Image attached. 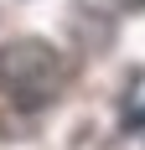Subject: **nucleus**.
I'll list each match as a JSON object with an SVG mask.
<instances>
[{
    "mask_svg": "<svg viewBox=\"0 0 145 150\" xmlns=\"http://www.w3.org/2000/svg\"><path fill=\"white\" fill-rule=\"evenodd\" d=\"M140 5L145 0H83V11H93V16H130Z\"/></svg>",
    "mask_w": 145,
    "mask_h": 150,
    "instance_id": "f03ea898",
    "label": "nucleus"
},
{
    "mask_svg": "<svg viewBox=\"0 0 145 150\" xmlns=\"http://www.w3.org/2000/svg\"><path fill=\"white\" fill-rule=\"evenodd\" d=\"M0 93L16 109H47L62 93V57L36 36L0 47Z\"/></svg>",
    "mask_w": 145,
    "mask_h": 150,
    "instance_id": "f257e3e1",
    "label": "nucleus"
}]
</instances>
